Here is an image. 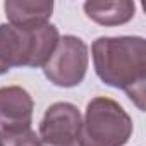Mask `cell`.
Returning a JSON list of instances; mask_svg holds the SVG:
<instances>
[{
  "mask_svg": "<svg viewBox=\"0 0 146 146\" xmlns=\"http://www.w3.org/2000/svg\"><path fill=\"white\" fill-rule=\"evenodd\" d=\"M9 24L21 29H35L48 24L53 12V2H28V0H9L4 4Z\"/></svg>",
  "mask_w": 146,
  "mask_h": 146,
  "instance_id": "cell-7",
  "label": "cell"
},
{
  "mask_svg": "<svg viewBox=\"0 0 146 146\" xmlns=\"http://www.w3.org/2000/svg\"><path fill=\"white\" fill-rule=\"evenodd\" d=\"M60 40L53 24L21 29L0 24V76L14 67H43Z\"/></svg>",
  "mask_w": 146,
  "mask_h": 146,
  "instance_id": "cell-2",
  "label": "cell"
},
{
  "mask_svg": "<svg viewBox=\"0 0 146 146\" xmlns=\"http://www.w3.org/2000/svg\"><path fill=\"white\" fill-rule=\"evenodd\" d=\"M98 78L122 90L139 110L146 100V41L141 36H102L91 46Z\"/></svg>",
  "mask_w": 146,
  "mask_h": 146,
  "instance_id": "cell-1",
  "label": "cell"
},
{
  "mask_svg": "<svg viewBox=\"0 0 146 146\" xmlns=\"http://www.w3.org/2000/svg\"><path fill=\"white\" fill-rule=\"evenodd\" d=\"M41 146H50V144H41ZM60 146H79V143H72V144H60Z\"/></svg>",
  "mask_w": 146,
  "mask_h": 146,
  "instance_id": "cell-10",
  "label": "cell"
},
{
  "mask_svg": "<svg viewBox=\"0 0 146 146\" xmlns=\"http://www.w3.org/2000/svg\"><path fill=\"white\" fill-rule=\"evenodd\" d=\"M33 107V98L24 88H0V129H17L31 125Z\"/></svg>",
  "mask_w": 146,
  "mask_h": 146,
  "instance_id": "cell-6",
  "label": "cell"
},
{
  "mask_svg": "<svg viewBox=\"0 0 146 146\" xmlns=\"http://www.w3.org/2000/svg\"><path fill=\"white\" fill-rule=\"evenodd\" d=\"M81 112L76 105L58 102L46 108L43 120L40 124V141L41 144L60 146L79 143L81 134Z\"/></svg>",
  "mask_w": 146,
  "mask_h": 146,
  "instance_id": "cell-5",
  "label": "cell"
},
{
  "mask_svg": "<svg viewBox=\"0 0 146 146\" xmlns=\"http://www.w3.org/2000/svg\"><path fill=\"white\" fill-rule=\"evenodd\" d=\"M0 144L2 146H41L40 136L28 127L0 129Z\"/></svg>",
  "mask_w": 146,
  "mask_h": 146,
  "instance_id": "cell-9",
  "label": "cell"
},
{
  "mask_svg": "<svg viewBox=\"0 0 146 146\" xmlns=\"http://www.w3.org/2000/svg\"><path fill=\"white\" fill-rule=\"evenodd\" d=\"M0 146H2V144H0Z\"/></svg>",
  "mask_w": 146,
  "mask_h": 146,
  "instance_id": "cell-11",
  "label": "cell"
},
{
  "mask_svg": "<svg viewBox=\"0 0 146 146\" xmlns=\"http://www.w3.org/2000/svg\"><path fill=\"white\" fill-rule=\"evenodd\" d=\"M132 134V120L112 98H93L84 113L79 146H124Z\"/></svg>",
  "mask_w": 146,
  "mask_h": 146,
  "instance_id": "cell-3",
  "label": "cell"
},
{
  "mask_svg": "<svg viewBox=\"0 0 146 146\" xmlns=\"http://www.w3.org/2000/svg\"><path fill=\"white\" fill-rule=\"evenodd\" d=\"M88 46L78 36H62L43 65L45 78L60 88H74L83 83L88 70Z\"/></svg>",
  "mask_w": 146,
  "mask_h": 146,
  "instance_id": "cell-4",
  "label": "cell"
},
{
  "mask_svg": "<svg viewBox=\"0 0 146 146\" xmlns=\"http://www.w3.org/2000/svg\"><path fill=\"white\" fill-rule=\"evenodd\" d=\"M86 16L102 26L125 24L134 17L136 4L131 0H105V2H86Z\"/></svg>",
  "mask_w": 146,
  "mask_h": 146,
  "instance_id": "cell-8",
  "label": "cell"
}]
</instances>
